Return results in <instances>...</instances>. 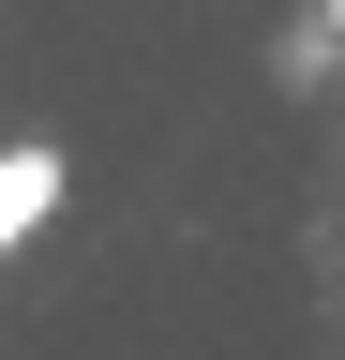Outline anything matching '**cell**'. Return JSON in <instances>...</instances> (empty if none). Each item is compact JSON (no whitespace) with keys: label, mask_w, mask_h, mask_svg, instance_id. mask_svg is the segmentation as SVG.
I'll use <instances>...</instances> for the list:
<instances>
[{"label":"cell","mask_w":345,"mask_h":360,"mask_svg":"<svg viewBox=\"0 0 345 360\" xmlns=\"http://www.w3.org/2000/svg\"><path fill=\"white\" fill-rule=\"evenodd\" d=\"M60 195H75V165L46 150V135H30V150H0V255H15V240H30V225H46V210H60Z\"/></svg>","instance_id":"1"},{"label":"cell","mask_w":345,"mask_h":360,"mask_svg":"<svg viewBox=\"0 0 345 360\" xmlns=\"http://www.w3.org/2000/svg\"><path fill=\"white\" fill-rule=\"evenodd\" d=\"M330 45H345V0H330Z\"/></svg>","instance_id":"2"}]
</instances>
